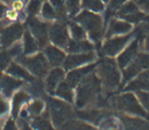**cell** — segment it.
I'll use <instances>...</instances> for the list:
<instances>
[{
    "instance_id": "obj_8",
    "label": "cell",
    "mask_w": 149,
    "mask_h": 130,
    "mask_svg": "<svg viewBox=\"0 0 149 130\" xmlns=\"http://www.w3.org/2000/svg\"><path fill=\"white\" fill-rule=\"evenodd\" d=\"M27 25L31 29V33L34 36L39 46H46L49 37L48 24L40 22L34 16H30V18L27 20Z\"/></svg>"
},
{
    "instance_id": "obj_47",
    "label": "cell",
    "mask_w": 149,
    "mask_h": 130,
    "mask_svg": "<svg viewBox=\"0 0 149 130\" xmlns=\"http://www.w3.org/2000/svg\"><path fill=\"white\" fill-rule=\"evenodd\" d=\"M102 1H105V2H107V1H109V0H102Z\"/></svg>"
},
{
    "instance_id": "obj_27",
    "label": "cell",
    "mask_w": 149,
    "mask_h": 130,
    "mask_svg": "<svg viewBox=\"0 0 149 130\" xmlns=\"http://www.w3.org/2000/svg\"><path fill=\"white\" fill-rule=\"evenodd\" d=\"M39 48V43L36 38L27 31L24 33V54L30 55L36 52Z\"/></svg>"
},
{
    "instance_id": "obj_21",
    "label": "cell",
    "mask_w": 149,
    "mask_h": 130,
    "mask_svg": "<svg viewBox=\"0 0 149 130\" xmlns=\"http://www.w3.org/2000/svg\"><path fill=\"white\" fill-rule=\"evenodd\" d=\"M132 30L131 23L126 21H118V20H112L108 30H107V37H111L114 34H122V33H127Z\"/></svg>"
},
{
    "instance_id": "obj_25",
    "label": "cell",
    "mask_w": 149,
    "mask_h": 130,
    "mask_svg": "<svg viewBox=\"0 0 149 130\" xmlns=\"http://www.w3.org/2000/svg\"><path fill=\"white\" fill-rule=\"evenodd\" d=\"M55 94H56L58 97L63 98L64 101L68 102V103H73V101H74L73 87H72L67 81H62V82L59 83V86L57 87Z\"/></svg>"
},
{
    "instance_id": "obj_41",
    "label": "cell",
    "mask_w": 149,
    "mask_h": 130,
    "mask_svg": "<svg viewBox=\"0 0 149 130\" xmlns=\"http://www.w3.org/2000/svg\"><path fill=\"white\" fill-rule=\"evenodd\" d=\"M143 48H145V50L146 52H149V33L146 36V38H145V42H143Z\"/></svg>"
},
{
    "instance_id": "obj_49",
    "label": "cell",
    "mask_w": 149,
    "mask_h": 130,
    "mask_svg": "<svg viewBox=\"0 0 149 130\" xmlns=\"http://www.w3.org/2000/svg\"><path fill=\"white\" fill-rule=\"evenodd\" d=\"M0 26H1V25H0Z\"/></svg>"
},
{
    "instance_id": "obj_42",
    "label": "cell",
    "mask_w": 149,
    "mask_h": 130,
    "mask_svg": "<svg viewBox=\"0 0 149 130\" xmlns=\"http://www.w3.org/2000/svg\"><path fill=\"white\" fill-rule=\"evenodd\" d=\"M21 121H22V130H32L30 128V126H27L24 122V119H21Z\"/></svg>"
},
{
    "instance_id": "obj_13",
    "label": "cell",
    "mask_w": 149,
    "mask_h": 130,
    "mask_svg": "<svg viewBox=\"0 0 149 130\" xmlns=\"http://www.w3.org/2000/svg\"><path fill=\"white\" fill-rule=\"evenodd\" d=\"M96 55L92 52H81V54H72L67 56L64 61V67L65 70H71V68H76L79 66H82L84 64H88L92 61H95Z\"/></svg>"
},
{
    "instance_id": "obj_1",
    "label": "cell",
    "mask_w": 149,
    "mask_h": 130,
    "mask_svg": "<svg viewBox=\"0 0 149 130\" xmlns=\"http://www.w3.org/2000/svg\"><path fill=\"white\" fill-rule=\"evenodd\" d=\"M100 79L90 73L77 85L76 91V106L77 107H87L96 103L97 97L99 96L101 88Z\"/></svg>"
},
{
    "instance_id": "obj_31",
    "label": "cell",
    "mask_w": 149,
    "mask_h": 130,
    "mask_svg": "<svg viewBox=\"0 0 149 130\" xmlns=\"http://www.w3.org/2000/svg\"><path fill=\"white\" fill-rule=\"evenodd\" d=\"M148 33H149V15L148 16H145V18L139 23L134 34H138V37H139L138 39L141 40V38L143 36H147Z\"/></svg>"
},
{
    "instance_id": "obj_29",
    "label": "cell",
    "mask_w": 149,
    "mask_h": 130,
    "mask_svg": "<svg viewBox=\"0 0 149 130\" xmlns=\"http://www.w3.org/2000/svg\"><path fill=\"white\" fill-rule=\"evenodd\" d=\"M43 108H45V104H43V102H42V101H40V99H36V101H33L31 104H29L27 112H29V114H30V115L38 117V115H40V114L42 113Z\"/></svg>"
},
{
    "instance_id": "obj_12",
    "label": "cell",
    "mask_w": 149,
    "mask_h": 130,
    "mask_svg": "<svg viewBox=\"0 0 149 130\" xmlns=\"http://www.w3.org/2000/svg\"><path fill=\"white\" fill-rule=\"evenodd\" d=\"M49 39L58 47H65L68 45L67 29L63 23H55L49 26Z\"/></svg>"
},
{
    "instance_id": "obj_15",
    "label": "cell",
    "mask_w": 149,
    "mask_h": 130,
    "mask_svg": "<svg viewBox=\"0 0 149 130\" xmlns=\"http://www.w3.org/2000/svg\"><path fill=\"white\" fill-rule=\"evenodd\" d=\"M125 89L149 92V68L139 73L137 78L129 82V85L126 86Z\"/></svg>"
},
{
    "instance_id": "obj_34",
    "label": "cell",
    "mask_w": 149,
    "mask_h": 130,
    "mask_svg": "<svg viewBox=\"0 0 149 130\" xmlns=\"http://www.w3.org/2000/svg\"><path fill=\"white\" fill-rule=\"evenodd\" d=\"M13 57L14 56H13V54L10 52L9 49L0 52V70H5V68L8 67Z\"/></svg>"
},
{
    "instance_id": "obj_3",
    "label": "cell",
    "mask_w": 149,
    "mask_h": 130,
    "mask_svg": "<svg viewBox=\"0 0 149 130\" xmlns=\"http://www.w3.org/2000/svg\"><path fill=\"white\" fill-rule=\"evenodd\" d=\"M75 21L79 22L84 27V30L89 32L91 39L99 42L104 36V22L100 15L84 10L75 17Z\"/></svg>"
},
{
    "instance_id": "obj_37",
    "label": "cell",
    "mask_w": 149,
    "mask_h": 130,
    "mask_svg": "<svg viewBox=\"0 0 149 130\" xmlns=\"http://www.w3.org/2000/svg\"><path fill=\"white\" fill-rule=\"evenodd\" d=\"M66 9L71 15H74L80 9V0H66Z\"/></svg>"
},
{
    "instance_id": "obj_30",
    "label": "cell",
    "mask_w": 149,
    "mask_h": 130,
    "mask_svg": "<svg viewBox=\"0 0 149 130\" xmlns=\"http://www.w3.org/2000/svg\"><path fill=\"white\" fill-rule=\"evenodd\" d=\"M71 33L74 40H84L86 39V30L84 27L76 23H70Z\"/></svg>"
},
{
    "instance_id": "obj_19",
    "label": "cell",
    "mask_w": 149,
    "mask_h": 130,
    "mask_svg": "<svg viewBox=\"0 0 149 130\" xmlns=\"http://www.w3.org/2000/svg\"><path fill=\"white\" fill-rule=\"evenodd\" d=\"M77 117L91 123L100 124L105 117H108V114L105 111H100V110H86V111H79Z\"/></svg>"
},
{
    "instance_id": "obj_32",
    "label": "cell",
    "mask_w": 149,
    "mask_h": 130,
    "mask_svg": "<svg viewBox=\"0 0 149 130\" xmlns=\"http://www.w3.org/2000/svg\"><path fill=\"white\" fill-rule=\"evenodd\" d=\"M82 5L84 8L92 12H101L104 9L101 0H82Z\"/></svg>"
},
{
    "instance_id": "obj_43",
    "label": "cell",
    "mask_w": 149,
    "mask_h": 130,
    "mask_svg": "<svg viewBox=\"0 0 149 130\" xmlns=\"http://www.w3.org/2000/svg\"><path fill=\"white\" fill-rule=\"evenodd\" d=\"M5 12H6V6H5V5H2V3H0V18L3 16Z\"/></svg>"
},
{
    "instance_id": "obj_45",
    "label": "cell",
    "mask_w": 149,
    "mask_h": 130,
    "mask_svg": "<svg viewBox=\"0 0 149 130\" xmlns=\"http://www.w3.org/2000/svg\"><path fill=\"white\" fill-rule=\"evenodd\" d=\"M2 77H3V75L0 73V89H1V79H2Z\"/></svg>"
},
{
    "instance_id": "obj_6",
    "label": "cell",
    "mask_w": 149,
    "mask_h": 130,
    "mask_svg": "<svg viewBox=\"0 0 149 130\" xmlns=\"http://www.w3.org/2000/svg\"><path fill=\"white\" fill-rule=\"evenodd\" d=\"M18 62L26 67L29 72L34 74L37 78L42 79L49 71V62L43 54H38L32 57H18Z\"/></svg>"
},
{
    "instance_id": "obj_7",
    "label": "cell",
    "mask_w": 149,
    "mask_h": 130,
    "mask_svg": "<svg viewBox=\"0 0 149 130\" xmlns=\"http://www.w3.org/2000/svg\"><path fill=\"white\" fill-rule=\"evenodd\" d=\"M147 68H149V52H139L137 57L125 67L124 82L130 81Z\"/></svg>"
},
{
    "instance_id": "obj_9",
    "label": "cell",
    "mask_w": 149,
    "mask_h": 130,
    "mask_svg": "<svg viewBox=\"0 0 149 130\" xmlns=\"http://www.w3.org/2000/svg\"><path fill=\"white\" fill-rule=\"evenodd\" d=\"M117 15L129 23H137V24H139L146 16L143 13L139 12V7L134 1H129L122 5L117 10Z\"/></svg>"
},
{
    "instance_id": "obj_44",
    "label": "cell",
    "mask_w": 149,
    "mask_h": 130,
    "mask_svg": "<svg viewBox=\"0 0 149 130\" xmlns=\"http://www.w3.org/2000/svg\"><path fill=\"white\" fill-rule=\"evenodd\" d=\"M8 17H9V18H16V12H15V10H13V12H9V13H8Z\"/></svg>"
},
{
    "instance_id": "obj_2",
    "label": "cell",
    "mask_w": 149,
    "mask_h": 130,
    "mask_svg": "<svg viewBox=\"0 0 149 130\" xmlns=\"http://www.w3.org/2000/svg\"><path fill=\"white\" fill-rule=\"evenodd\" d=\"M97 72L100 81L107 90H115L121 82V73L116 63L111 58H105L99 64Z\"/></svg>"
},
{
    "instance_id": "obj_39",
    "label": "cell",
    "mask_w": 149,
    "mask_h": 130,
    "mask_svg": "<svg viewBox=\"0 0 149 130\" xmlns=\"http://www.w3.org/2000/svg\"><path fill=\"white\" fill-rule=\"evenodd\" d=\"M138 7H140L142 10L149 13V0H134Z\"/></svg>"
},
{
    "instance_id": "obj_5",
    "label": "cell",
    "mask_w": 149,
    "mask_h": 130,
    "mask_svg": "<svg viewBox=\"0 0 149 130\" xmlns=\"http://www.w3.org/2000/svg\"><path fill=\"white\" fill-rule=\"evenodd\" d=\"M48 112L51 115L54 124L58 128H62L68 121H71L73 115V111L70 105L54 98H48Z\"/></svg>"
},
{
    "instance_id": "obj_28",
    "label": "cell",
    "mask_w": 149,
    "mask_h": 130,
    "mask_svg": "<svg viewBox=\"0 0 149 130\" xmlns=\"http://www.w3.org/2000/svg\"><path fill=\"white\" fill-rule=\"evenodd\" d=\"M99 126L100 130H122V126L118 122V120H116L115 117H109V115L105 117Z\"/></svg>"
},
{
    "instance_id": "obj_14",
    "label": "cell",
    "mask_w": 149,
    "mask_h": 130,
    "mask_svg": "<svg viewBox=\"0 0 149 130\" xmlns=\"http://www.w3.org/2000/svg\"><path fill=\"white\" fill-rule=\"evenodd\" d=\"M139 46H140V40H133L131 42V45L118 56L117 63H118V66L121 68H125L127 65L137 57V55L139 54Z\"/></svg>"
},
{
    "instance_id": "obj_24",
    "label": "cell",
    "mask_w": 149,
    "mask_h": 130,
    "mask_svg": "<svg viewBox=\"0 0 149 130\" xmlns=\"http://www.w3.org/2000/svg\"><path fill=\"white\" fill-rule=\"evenodd\" d=\"M7 72H8V74H10V75L17 79H21V80H26V81H30V82H32L34 80L33 77L30 74V72L25 68L24 66L17 64V63H10L9 66L7 67Z\"/></svg>"
},
{
    "instance_id": "obj_17",
    "label": "cell",
    "mask_w": 149,
    "mask_h": 130,
    "mask_svg": "<svg viewBox=\"0 0 149 130\" xmlns=\"http://www.w3.org/2000/svg\"><path fill=\"white\" fill-rule=\"evenodd\" d=\"M95 66H96V65H88V66H84V67L75 68V70L71 71V72L67 74L66 81H67L72 87L77 86L83 79L87 77L88 74H90V73L95 70Z\"/></svg>"
},
{
    "instance_id": "obj_36",
    "label": "cell",
    "mask_w": 149,
    "mask_h": 130,
    "mask_svg": "<svg viewBox=\"0 0 149 130\" xmlns=\"http://www.w3.org/2000/svg\"><path fill=\"white\" fill-rule=\"evenodd\" d=\"M123 2H124V0H112L111 2H109V6H108V8H107V10H106V20H108L109 17H111V15L115 13V10H117L122 5H123Z\"/></svg>"
},
{
    "instance_id": "obj_46",
    "label": "cell",
    "mask_w": 149,
    "mask_h": 130,
    "mask_svg": "<svg viewBox=\"0 0 149 130\" xmlns=\"http://www.w3.org/2000/svg\"><path fill=\"white\" fill-rule=\"evenodd\" d=\"M1 1H3V2H9L10 0H1Z\"/></svg>"
},
{
    "instance_id": "obj_18",
    "label": "cell",
    "mask_w": 149,
    "mask_h": 130,
    "mask_svg": "<svg viewBox=\"0 0 149 130\" xmlns=\"http://www.w3.org/2000/svg\"><path fill=\"white\" fill-rule=\"evenodd\" d=\"M23 86V81L21 79L9 77V75H3L1 79V89L0 90L3 92L5 96L9 97L16 89Z\"/></svg>"
},
{
    "instance_id": "obj_35",
    "label": "cell",
    "mask_w": 149,
    "mask_h": 130,
    "mask_svg": "<svg viewBox=\"0 0 149 130\" xmlns=\"http://www.w3.org/2000/svg\"><path fill=\"white\" fill-rule=\"evenodd\" d=\"M42 1L43 0H30V2L27 5V8H26L29 16H34L39 13Z\"/></svg>"
},
{
    "instance_id": "obj_10",
    "label": "cell",
    "mask_w": 149,
    "mask_h": 130,
    "mask_svg": "<svg viewBox=\"0 0 149 130\" xmlns=\"http://www.w3.org/2000/svg\"><path fill=\"white\" fill-rule=\"evenodd\" d=\"M133 36L134 34L132 33V34H126L123 37H117V38L107 40L102 46V52L106 56H109V57L117 55L121 50H123V48L126 46V43L131 40V38Z\"/></svg>"
},
{
    "instance_id": "obj_16",
    "label": "cell",
    "mask_w": 149,
    "mask_h": 130,
    "mask_svg": "<svg viewBox=\"0 0 149 130\" xmlns=\"http://www.w3.org/2000/svg\"><path fill=\"white\" fill-rule=\"evenodd\" d=\"M64 71L59 67H55L51 71L47 73V78H46V89L49 91L50 94H54L57 87L59 86V83L64 80Z\"/></svg>"
},
{
    "instance_id": "obj_4",
    "label": "cell",
    "mask_w": 149,
    "mask_h": 130,
    "mask_svg": "<svg viewBox=\"0 0 149 130\" xmlns=\"http://www.w3.org/2000/svg\"><path fill=\"white\" fill-rule=\"evenodd\" d=\"M114 105L118 111L125 112L127 114L140 117H148V112L143 107V105H141L140 99H138L131 92L116 96L114 98Z\"/></svg>"
},
{
    "instance_id": "obj_48",
    "label": "cell",
    "mask_w": 149,
    "mask_h": 130,
    "mask_svg": "<svg viewBox=\"0 0 149 130\" xmlns=\"http://www.w3.org/2000/svg\"><path fill=\"white\" fill-rule=\"evenodd\" d=\"M0 127H1V123H0Z\"/></svg>"
},
{
    "instance_id": "obj_22",
    "label": "cell",
    "mask_w": 149,
    "mask_h": 130,
    "mask_svg": "<svg viewBox=\"0 0 149 130\" xmlns=\"http://www.w3.org/2000/svg\"><path fill=\"white\" fill-rule=\"evenodd\" d=\"M93 49V46L87 40H72L66 46V50L72 54H81L89 52Z\"/></svg>"
},
{
    "instance_id": "obj_40",
    "label": "cell",
    "mask_w": 149,
    "mask_h": 130,
    "mask_svg": "<svg viewBox=\"0 0 149 130\" xmlns=\"http://www.w3.org/2000/svg\"><path fill=\"white\" fill-rule=\"evenodd\" d=\"M2 130H18V127H17V124H16V122L14 121V120H8L6 123H5V126H3V129Z\"/></svg>"
},
{
    "instance_id": "obj_33",
    "label": "cell",
    "mask_w": 149,
    "mask_h": 130,
    "mask_svg": "<svg viewBox=\"0 0 149 130\" xmlns=\"http://www.w3.org/2000/svg\"><path fill=\"white\" fill-rule=\"evenodd\" d=\"M42 16L46 18V20H54V18H57V13L55 10V8L52 7V5L49 2H46L42 7V10H41Z\"/></svg>"
},
{
    "instance_id": "obj_20",
    "label": "cell",
    "mask_w": 149,
    "mask_h": 130,
    "mask_svg": "<svg viewBox=\"0 0 149 130\" xmlns=\"http://www.w3.org/2000/svg\"><path fill=\"white\" fill-rule=\"evenodd\" d=\"M45 56H46L47 61L49 62V64L54 65V66H59L64 63V61L66 58L65 54L55 46H47L45 48Z\"/></svg>"
},
{
    "instance_id": "obj_26",
    "label": "cell",
    "mask_w": 149,
    "mask_h": 130,
    "mask_svg": "<svg viewBox=\"0 0 149 130\" xmlns=\"http://www.w3.org/2000/svg\"><path fill=\"white\" fill-rule=\"evenodd\" d=\"M48 114H49V112L47 111L45 114H40V115H38L33 120H32V127H33V129L36 130H55L54 129V127L51 126V123H50L49 119H48Z\"/></svg>"
},
{
    "instance_id": "obj_11",
    "label": "cell",
    "mask_w": 149,
    "mask_h": 130,
    "mask_svg": "<svg viewBox=\"0 0 149 130\" xmlns=\"http://www.w3.org/2000/svg\"><path fill=\"white\" fill-rule=\"evenodd\" d=\"M23 25L17 23L5 27L0 33V45L2 47H9L15 41L19 39L23 34Z\"/></svg>"
},
{
    "instance_id": "obj_38",
    "label": "cell",
    "mask_w": 149,
    "mask_h": 130,
    "mask_svg": "<svg viewBox=\"0 0 149 130\" xmlns=\"http://www.w3.org/2000/svg\"><path fill=\"white\" fill-rule=\"evenodd\" d=\"M9 108L10 106H9V103L7 102V99L0 97V117L7 115L9 112Z\"/></svg>"
},
{
    "instance_id": "obj_23",
    "label": "cell",
    "mask_w": 149,
    "mask_h": 130,
    "mask_svg": "<svg viewBox=\"0 0 149 130\" xmlns=\"http://www.w3.org/2000/svg\"><path fill=\"white\" fill-rule=\"evenodd\" d=\"M30 94L25 90H19L17 91L14 97H13V103H12V112H13V117H17L22 106L27 102L30 101Z\"/></svg>"
}]
</instances>
